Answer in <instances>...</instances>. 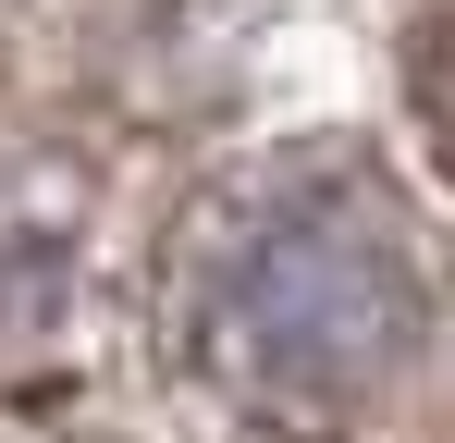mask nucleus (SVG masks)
I'll use <instances>...</instances> for the list:
<instances>
[{"instance_id":"1","label":"nucleus","mask_w":455,"mask_h":443,"mask_svg":"<svg viewBox=\"0 0 455 443\" xmlns=\"http://www.w3.org/2000/svg\"><path fill=\"white\" fill-rule=\"evenodd\" d=\"M160 308H172L185 369L234 419L296 443L357 431L431 345L419 234L394 185L345 148L246 160L234 185H210L160 259Z\"/></svg>"},{"instance_id":"2","label":"nucleus","mask_w":455,"mask_h":443,"mask_svg":"<svg viewBox=\"0 0 455 443\" xmlns=\"http://www.w3.org/2000/svg\"><path fill=\"white\" fill-rule=\"evenodd\" d=\"M419 111H431V148H443V173H455V0L431 12V37H419Z\"/></svg>"}]
</instances>
